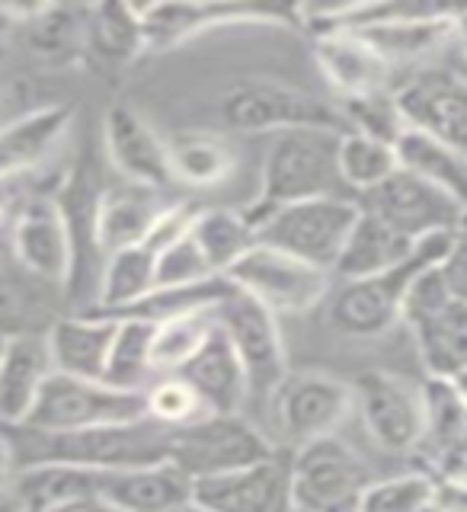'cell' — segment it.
<instances>
[{
	"label": "cell",
	"mask_w": 467,
	"mask_h": 512,
	"mask_svg": "<svg viewBox=\"0 0 467 512\" xmlns=\"http://www.w3.org/2000/svg\"><path fill=\"white\" fill-rule=\"evenodd\" d=\"M192 503L212 512H292V455L276 452L250 468L192 480Z\"/></svg>",
	"instance_id": "e0dca14e"
},
{
	"label": "cell",
	"mask_w": 467,
	"mask_h": 512,
	"mask_svg": "<svg viewBox=\"0 0 467 512\" xmlns=\"http://www.w3.org/2000/svg\"><path fill=\"white\" fill-rule=\"evenodd\" d=\"M42 512H119V509L100 500V496H87V500H71V503H61L52 509H42Z\"/></svg>",
	"instance_id": "681fc988"
},
{
	"label": "cell",
	"mask_w": 467,
	"mask_h": 512,
	"mask_svg": "<svg viewBox=\"0 0 467 512\" xmlns=\"http://www.w3.org/2000/svg\"><path fill=\"white\" fill-rule=\"evenodd\" d=\"M13 490L23 496L32 512L52 509L71 500H87L100 490V471L77 468V464H29L16 474Z\"/></svg>",
	"instance_id": "1f68e13d"
},
{
	"label": "cell",
	"mask_w": 467,
	"mask_h": 512,
	"mask_svg": "<svg viewBox=\"0 0 467 512\" xmlns=\"http://www.w3.org/2000/svg\"><path fill=\"white\" fill-rule=\"evenodd\" d=\"M372 480L362 455L340 436L292 448V512H359Z\"/></svg>",
	"instance_id": "ba28073f"
},
{
	"label": "cell",
	"mask_w": 467,
	"mask_h": 512,
	"mask_svg": "<svg viewBox=\"0 0 467 512\" xmlns=\"http://www.w3.org/2000/svg\"><path fill=\"white\" fill-rule=\"evenodd\" d=\"M279 452V445L266 439L244 416L208 413L189 426H176L170 432V461L192 480L231 474L266 461Z\"/></svg>",
	"instance_id": "30bf717a"
},
{
	"label": "cell",
	"mask_w": 467,
	"mask_h": 512,
	"mask_svg": "<svg viewBox=\"0 0 467 512\" xmlns=\"http://www.w3.org/2000/svg\"><path fill=\"white\" fill-rule=\"evenodd\" d=\"M144 416H148L144 391H125L109 381L52 372L23 426L36 432H84L135 423Z\"/></svg>",
	"instance_id": "277c9868"
},
{
	"label": "cell",
	"mask_w": 467,
	"mask_h": 512,
	"mask_svg": "<svg viewBox=\"0 0 467 512\" xmlns=\"http://www.w3.org/2000/svg\"><path fill=\"white\" fill-rule=\"evenodd\" d=\"M23 436V445L13 452L20 468L29 464H77L93 471H116V468H141V464L170 461V426H160L151 416L122 426H100L84 432H36L26 426H7Z\"/></svg>",
	"instance_id": "7a4b0ae2"
},
{
	"label": "cell",
	"mask_w": 467,
	"mask_h": 512,
	"mask_svg": "<svg viewBox=\"0 0 467 512\" xmlns=\"http://www.w3.org/2000/svg\"><path fill=\"white\" fill-rule=\"evenodd\" d=\"M442 276L448 288H452V295L467 301V221L461 224V231L452 240V250H448L442 263Z\"/></svg>",
	"instance_id": "f6af8a7d"
},
{
	"label": "cell",
	"mask_w": 467,
	"mask_h": 512,
	"mask_svg": "<svg viewBox=\"0 0 467 512\" xmlns=\"http://www.w3.org/2000/svg\"><path fill=\"white\" fill-rule=\"evenodd\" d=\"M400 170L397 148L388 141H378L372 135L343 132L340 141V180L352 192V199L378 189L388 176Z\"/></svg>",
	"instance_id": "8d00e7d4"
},
{
	"label": "cell",
	"mask_w": 467,
	"mask_h": 512,
	"mask_svg": "<svg viewBox=\"0 0 467 512\" xmlns=\"http://www.w3.org/2000/svg\"><path fill=\"white\" fill-rule=\"evenodd\" d=\"M400 324L413 330L416 352L429 378L452 381L467 368V301L452 295L442 266L413 282Z\"/></svg>",
	"instance_id": "8992f818"
},
{
	"label": "cell",
	"mask_w": 467,
	"mask_h": 512,
	"mask_svg": "<svg viewBox=\"0 0 467 512\" xmlns=\"http://www.w3.org/2000/svg\"><path fill=\"white\" fill-rule=\"evenodd\" d=\"M212 330H215V314H189V317L167 320V324H157L154 349H151L154 372L164 375L183 372L196 359V352L208 343Z\"/></svg>",
	"instance_id": "74e56055"
},
{
	"label": "cell",
	"mask_w": 467,
	"mask_h": 512,
	"mask_svg": "<svg viewBox=\"0 0 467 512\" xmlns=\"http://www.w3.org/2000/svg\"><path fill=\"white\" fill-rule=\"evenodd\" d=\"M314 58L340 100L394 93V68L356 32H333V36L314 39Z\"/></svg>",
	"instance_id": "7402d4cb"
},
{
	"label": "cell",
	"mask_w": 467,
	"mask_h": 512,
	"mask_svg": "<svg viewBox=\"0 0 467 512\" xmlns=\"http://www.w3.org/2000/svg\"><path fill=\"white\" fill-rule=\"evenodd\" d=\"M26 32L29 52L45 64H74L87 55V10L64 4H39L29 7L20 23Z\"/></svg>",
	"instance_id": "f546056e"
},
{
	"label": "cell",
	"mask_w": 467,
	"mask_h": 512,
	"mask_svg": "<svg viewBox=\"0 0 467 512\" xmlns=\"http://www.w3.org/2000/svg\"><path fill=\"white\" fill-rule=\"evenodd\" d=\"M269 400L282 439L292 448L324 436H336V429L356 410L352 384L327 372H317V368L288 372Z\"/></svg>",
	"instance_id": "5bb4252c"
},
{
	"label": "cell",
	"mask_w": 467,
	"mask_h": 512,
	"mask_svg": "<svg viewBox=\"0 0 467 512\" xmlns=\"http://www.w3.org/2000/svg\"><path fill=\"white\" fill-rule=\"evenodd\" d=\"M26 13H29V7H4L0 4V58H4V52H7V39H10L13 26H20L26 20Z\"/></svg>",
	"instance_id": "c3c4849f"
},
{
	"label": "cell",
	"mask_w": 467,
	"mask_h": 512,
	"mask_svg": "<svg viewBox=\"0 0 467 512\" xmlns=\"http://www.w3.org/2000/svg\"><path fill=\"white\" fill-rule=\"evenodd\" d=\"M71 122L74 109L68 103H45L10 122H0V183L16 180L52 157Z\"/></svg>",
	"instance_id": "cb8c5ba5"
},
{
	"label": "cell",
	"mask_w": 467,
	"mask_h": 512,
	"mask_svg": "<svg viewBox=\"0 0 467 512\" xmlns=\"http://www.w3.org/2000/svg\"><path fill=\"white\" fill-rule=\"evenodd\" d=\"M0 512H32L29 506H26V500L16 490H10V493H4L0 496Z\"/></svg>",
	"instance_id": "f5cc1de1"
},
{
	"label": "cell",
	"mask_w": 467,
	"mask_h": 512,
	"mask_svg": "<svg viewBox=\"0 0 467 512\" xmlns=\"http://www.w3.org/2000/svg\"><path fill=\"white\" fill-rule=\"evenodd\" d=\"M359 221V202L352 196H324L285 205L256 224V240L333 276L346 240Z\"/></svg>",
	"instance_id": "52a82bcc"
},
{
	"label": "cell",
	"mask_w": 467,
	"mask_h": 512,
	"mask_svg": "<svg viewBox=\"0 0 467 512\" xmlns=\"http://www.w3.org/2000/svg\"><path fill=\"white\" fill-rule=\"evenodd\" d=\"M436 512H467V484L461 477H439Z\"/></svg>",
	"instance_id": "bcb514c9"
},
{
	"label": "cell",
	"mask_w": 467,
	"mask_h": 512,
	"mask_svg": "<svg viewBox=\"0 0 467 512\" xmlns=\"http://www.w3.org/2000/svg\"><path fill=\"white\" fill-rule=\"evenodd\" d=\"M288 13L253 7V4H212V0H186V4H151L141 7L144 48L167 52L183 45L192 36L221 26H247V23H282Z\"/></svg>",
	"instance_id": "ffe728a7"
},
{
	"label": "cell",
	"mask_w": 467,
	"mask_h": 512,
	"mask_svg": "<svg viewBox=\"0 0 467 512\" xmlns=\"http://www.w3.org/2000/svg\"><path fill=\"white\" fill-rule=\"evenodd\" d=\"M116 336V320H103L93 314H61L45 330L52 365L61 375L74 378H106V362Z\"/></svg>",
	"instance_id": "484cf974"
},
{
	"label": "cell",
	"mask_w": 467,
	"mask_h": 512,
	"mask_svg": "<svg viewBox=\"0 0 467 512\" xmlns=\"http://www.w3.org/2000/svg\"><path fill=\"white\" fill-rule=\"evenodd\" d=\"M407 128L448 144L467 157V74L429 68L394 90Z\"/></svg>",
	"instance_id": "2e32d148"
},
{
	"label": "cell",
	"mask_w": 467,
	"mask_h": 512,
	"mask_svg": "<svg viewBox=\"0 0 467 512\" xmlns=\"http://www.w3.org/2000/svg\"><path fill=\"white\" fill-rule=\"evenodd\" d=\"M413 250H416L413 240L391 231L384 221H378L375 215H368L359 208V221H356V228H352L346 247L340 253V263H336V269H333V279L352 282V279L381 276V272H388V269L404 263Z\"/></svg>",
	"instance_id": "83f0119b"
},
{
	"label": "cell",
	"mask_w": 467,
	"mask_h": 512,
	"mask_svg": "<svg viewBox=\"0 0 467 512\" xmlns=\"http://www.w3.org/2000/svg\"><path fill=\"white\" fill-rule=\"evenodd\" d=\"M458 471H467V429H464V439H461V445H458V452H455V458H452V464L439 474V477H445V474H458Z\"/></svg>",
	"instance_id": "816d5d0a"
},
{
	"label": "cell",
	"mask_w": 467,
	"mask_h": 512,
	"mask_svg": "<svg viewBox=\"0 0 467 512\" xmlns=\"http://www.w3.org/2000/svg\"><path fill=\"white\" fill-rule=\"evenodd\" d=\"M212 314L215 324L231 340L240 365H244L250 394L269 400L288 375V362H285L288 356H285L279 317L269 308H263L260 301H253L250 295L237 292L234 285Z\"/></svg>",
	"instance_id": "9a60e30c"
},
{
	"label": "cell",
	"mask_w": 467,
	"mask_h": 512,
	"mask_svg": "<svg viewBox=\"0 0 467 512\" xmlns=\"http://www.w3.org/2000/svg\"><path fill=\"white\" fill-rule=\"evenodd\" d=\"M356 202L362 212L375 215L391 231L413 240V244L436 234H458L461 224L467 221V208L458 199L404 167Z\"/></svg>",
	"instance_id": "4fadbf2b"
},
{
	"label": "cell",
	"mask_w": 467,
	"mask_h": 512,
	"mask_svg": "<svg viewBox=\"0 0 467 512\" xmlns=\"http://www.w3.org/2000/svg\"><path fill=\"white\" fill-rule=\"evenodd\" d=\"M455 234H436L416 244V250L404 263L381 272V276L340 282V288L330 295V324L343 336H356V340H375L384 336L404 317V301L410 295L413 282L423 272L445 263L448 250H452Z\"/></svg>",
	"instance_id": "3957f363"
},
{
	"label": "cell",
	"mask_w": 467,
	"mask_h": 512,
	"mask_svg": "<svg viewBox=\"0 0 467 512\" xmlns=\"http://www.w3.org/2000/svg\"><path fill=\"white\" fill-rule=\"evenodd\" d=\"M199 212H202V205H196V202H173V205H164V212H160L157 221L151 224L144 247H148L154 256L164 253L170 244H176V240L186 237L192 231V224H196Z\"/></svg>",
	"instance_id": "ee69618b"
},
{
	"label": "cell",
	"mask_w": 467,
	"mask_h": 512,
	"mask_svg": "<svg viewBox=\"0 0 467 512\" xmlns=\"http://www.w3.org/2000/svg\"><path fill=\"white\" fill-rule=\"evenodd\" d=\"M0 221H4V199H0Z\"/></svg>",
	"instance_id": "9f6ffc18"
},
{
	"label": "cell",
	"mask_w": 467,
	"mask_h": 512,
	"mask_svg": "<svg viewBox=\"0 0 467 512\" xmlns=\"http://www.w3.org/2000/svg\"><path fill=\"white\" fill-rule=\"evenodd\" d=\"M439 477L432 471H407L372 480L359 512H436Z\"/></svg>",
	"instance_id": "f35d334b"
},
{
	"label": "cell",
	"mask_w": 467,
	"mask_h": 512,
	"mask_svg": "<svg viewBox=\"0 0 467 512\" xmlns=\"http://www.w3.org/2000/svg\"><path fill=\"white\" fill-rule=\"evenodd\" d=\"M148 416L157 420L160 426H189L208 416L205 404L199 400V394L189 388V381H183L180 375H167L154 381L148 391Z\"/></svg>",
	"instance_id": "b9f144b4"
},
{
	"label": "cell",
	"mask_w": 467,
	"mask_h": 512,
	"mask_svg": "<svg viewBox=\"0 0 467 512\" xmlns=\"http://www.w3.org/2000/svg\"><path fill=\"white\" fill-rule=\"evenodd\" d=\"M218 112L224 128L234 135H282L295 128H343L346 132L340 109L269 77H250L228 87Z\"/></svg>",
	"instance_id": "5b68a950"
},
{
	"label": "cell",
	"mask_w": 467,
	"mask_h": 512,
	"mask_svg": "<svg viewBox=\"0 0 467 512\" xmlns=\"http://www.w3.org/2000/svg\"><path fill=\"white\" fill-rule=\"evenodd\" d=\"M154 272H157V256L144 244L125 247L119 253L106 256L100 298H96V304L84 314H109V311L135 304L154 288Z\"/></svg>",
	"instance_id": "e575fe53"
},
{
	"label": "cell",
	"mask_w": 467,
	"mask_h": 512,
	"mask_svg": "<svg viewBox=\"0 0 467 512\" xmlns=\"http://www.w3.org/2000/svg\"><path fill=\"white\" fill-rule=\"evenodd\" d=\"M0 109H4V93H0Z\"/></svg>",
	"instance_id": "6f0895ef"
},
{
	"label": "cell",
	"mask_w": 467,
	"mask_h": 512,
	"mask_svg": "<svg viewBox=\"0 0 467 512\" xmlns=\"http://www.w3.org/2000/svg\"><path fill=\"white\" fill-rule=\"evenodd\" d=\"M16 474H20V461H16V452H13V442L7 436V429L0 426V496L13 490Z\"/></svg>",
	"instance_id": "7dc6e473"
},
{
	"label": "cell",
	"mask_w": 467,
	"mask_h": 512,
	"mask_svg": "<svg viewBox=\"0 0 467 512\" xmlns=\"http://www.w3.org/2000/svg\"><path fill=\"white\" fill-rule=\"evenodd\" d=\"M452 388H455V394L461 397V404L467 407V368H464V372H458V375L452 378Z\"/></svg>",
	"instance_id": "db71d44e"
},
{
	"label": "cell",
	"mask_w": 467,
	"mask_h": 512,
	"mask_svg": "<svg viewBox=\"0 0 467 512\" xmlns=\"http://www.w3.org/2000/svg\"><path fill=\"white\" fill-rule=\"evenodd\" d=\"M455 45L461 48L464 74H467V7H461V10H458V20H455Z\"/></svg>",
	"instance_id": "f907efd6"
},
{
	"label": "cell",
	"mask_w": 467,
	"mask_h": 512,
	"mask_svg": "<svg viewBox=\"0 0 467 512\" xmlns=\"http://www.w3.org/2000/svg\"><path fill=\"white\" fill-rule=\"evenodd\" d=\"M215 276L218 272L208 266V260L202 256L196 240H192V234L180 237L164 253H157L154 288L157 285H192V282H205V279H215Z\"/></svg>",
	"instance_id": "7bdbcfd3"
},
{
	"label": "cell",
	"mask_w": 467,
	"mask_h": 512,
	"mask_svg": "<svg viewBox=\"0 0 467 512\" xmlns=\"http://www.w3.org/2000/svg\"><path fill=\"white\" fill-rule=\"evenodd\" d=\"M154 324L144 320H116V336H112L106 378L109 384L125 391H148L151 388V349H154Z\"/></svg>",
	"instance_id": "d590c367"
},
{
	"label": "cell",
	"mask_w": 467,
	"mask_h": 512,
	"mask_svg": "<svg viewBox=\"0 0 467 512\" xmlns=\"http://www.w3.org/2000/svg\"><path fill=\"white\" fill-rule=\"evenodd\" d=\"M340 141L343 128H295L272 135L260 170V192L244 208L253 228L285 205L346 196L340 180Z\"/></svg>",
	"instance_id": "6da1fadb"
},
{
	"label": "cell",
	"mask_w": 467,
	"mask_h": 512,
	"mask_svg": "<svg viewBox=\"0 0 467 512\" xmlns=\"http://www.w3.org/2000/svg\"><path fill=\"white\" fill-rule=\"evenodd\" d=\"M96 496L119 512H183L192 506V477L173 461L100 471Z\"/></svg>",
	"instance_id": "44dd1931"
},
{
	"label": "cell",
	"mask_w": 467,
	"mask_h": 512,
	"mask_svg": "<svg viewBox=\"0 0 467 512\" xmlns=\"http://www.w3.org/2000/svg\"><path fill=\"white\" fill-rule=\"evenodd\" d=\"M87 52L100 55L106 64H128L144 48L141 7L132 4H100L87 7Z\"/></svg>",
	"instance_id": "d6a6232c"
},
{
	"label": "cell",
	"mask_w": 467,
	"mask_h": 512,
	"mask_svg": "<svg viewBox=\"0 0 467 512\" xmlns=\"http://www.w3.org/2000/svg\"><path fill=\"white\" fill-rule=\"evenodd\" d=\"M100 199L103 186L90 164H77L55 192L64 228H68L71 237V276L64 292H68L71 301H77L74 314L90 311L96 298H100L106 266V253L100 247Z\"/></svg>",
	"instance_id": "8fae6325"
},
{
	"label": "cell",
	"mask_w": 467,
	"mask_h": 512,
	"mask_svg": "<svg viewBox=\"0 0 467 512\" xmlns=\"http://www.w3.org/2000/svg\"><path fill=\"white\" fill-rule=\"evenodd\" d=\"M183 512H212V509H202V506H196V503H192V506H186Z\"/></svg>",
	"instance_id": "11a10c76"
},
{
	"label": "cell",
	"mask_w": 467,
	"mask_h": 512,
	"mask_svg": "<svg viewBox=\"0 0 467 512\" xmlns=\"http://www.w3.org/2000/svg\"><path fill=\"white\" fill-rule=\"evenodd\" d=\"M0 349H4V340H0Z\"/></svg>",
	"instance_id": "680465c9"
},
{
	"label": "cell",
	"mask_w": 467,
	"mask_h": 512,
	"mask_svg": "<svg viewBox=\"0 0 467 512\" xmlns=\"http://www.w3.org/2000/svg\"><path fill=\"white\" fill-rule=\"evenodd\" d=\"M164 212L160 192L135 183L106 186L100 199V247L106 256L148 240L151 224Z\"/></svg>",
	"instance_id": "4316f807"
},
{
	"label": "cell",
	"mask_w": 467,
	"mask_h": 512,
	"mask_svg": "<svg viewBox=\"0 0 467 512\" xmlns=\"http://www.w3.org/2000/svg\"><path fill=\"white\" fill-rule=\"evenodd\" d=\"M167 154L173 183L180 180L199 189L221 186L237 167V151L231 148V141L218 132H205V128H186V132L167 138Z\"/></svg>",
	"instance_id": "f1b7e54d"
},
{
	"label": "cell",
	"mask_w": 467,
	"mask_h": 512,
	"mask_svg": "<svg viewBox=\"0 0 467 512\" xmlns=\"http://www.w3.org/2000/svg\"><path fill=\"white\" fill-rule=\"evenodd\" d=\"M397 160L400 167L416 173L420 180L439 186L448 192L452 199H458L467 208V157L452 151L448 144L429 138L416 128H407L404 135L397 138Z\"/></svg>",
	"instance_id": "4dcf8cb0"
},
{
	"label": "cell",
	"mask_w": 467,
	"mask_h": 512,
	"mask_svg": "<svg viewBox=\"0 0 467 512\" xmlns=\"http://www.w3.org/2000/svg\"><path fill=\"white\" fill-rule=\"evenodd\" d=\"M103 148L109 164L116 167L122 183L164 189L173 183L167 138L157 135V128L141 116L135 106L112 103L103 116Z\"/></svg>",
	"instance_id": "ac0fdd59"
},
{
	"label": "cell",
	"mask_w": 467,
	"mask_h": 512,
	"mask_svg": "<svg viewBox=\"0 0 467 512\" xmlns=\"http://www.w3.org/2000/svg\"><path fill=\"white\" fill-rule=\"evenodd\" d=\"M340 116L346 132L372 135L378 141L397 144V138L407 132V122L400 116L394 93L359 96V100H340Z\"/></svg>",
	"instance_id": "ab89813d"
},
{
	"label": "cell",
	"mask_w": 467,
	"mask_h": 512,
	"mask_svg": "<svg viewBox=\"0 0 467 512\" xmlns=\"http://www.w3.org/2000/svg\"><path fill=\"white\" fill-rule=\"evenodd\" d=\"M10 253L16 266L48 285L64 288L71 276V237L61 208L52 199H29L10 228Z\"/></svg>",
	"instance_id": "d6986e66"
},
{
	"label": "cell",
	"mask_w": 467,
	"mask_h": 512,
	"mask_svg": "<svg viewBox=\"0 0 467 512\" xmlns=\"http://www.w3.org/2000/svg\"><path fill=\"white\" fill-rule=\"evenodd\" d=\"M48 327L52 324H45L36 292L23 279L0 269V340L23 333H45Z\"/></svg>",
	"instance_id": "60d3db41"
},
{
	"label": "cell",
	"mask_w": 467,
	"mask_h": 512,
	"mask_svg": "<svg viewBox=\"0 0 467 512\" xmlns=\"http://www.w3.org/2000/svg\"><path fill=\"white\" fill-rule=\"evenodd\" d=\"M176 375L189 381V388L199 394L208 413L234 416L244 410V400L250 397V381L244 365H240L231 340L224 336L218 324L212 336H208V343L196 352V359Z\"/></svg>",
	"instance_id": "d4e9b609"
},
{
	"label": "cell",
	"mask_w": 467,
	"mask_h": 512,
	"mask_svg": "<svg viewBox=\"0 0 467 512\" xmlns=\"http://www.w3.org/2000/svg\"><path fill=\"white\" fill-rule=\"evenodd\" d=\"M228 279L237 292L250 295L269 308L276 317L282 314H308L324 304L333 292V276L311 263L282 253L269 244H256L228 269Z\"/></svg>",
	"instance_id": "9c48e42d"
},
{
	"label": "cell",
	"mask_w": 467,
	"mask_h": 512,
	"mask_svg": "<svg viewBox=\"0 0 467 512\" xmlns=\"http://www.w3.org/2000/svg\"><path fill=\"white\" fill-rule=\"evenodd\" d=\"M189 234L218 276H228V269L256 244V228L244 208H202Z\"/></svg>",
	"instance_id": "836d02e7"
},
{
	"label": "cell",
	"mask_w": 467,
	"mask_h": 512,
	"mask_svg": "<svg viewBox=\"0 0 467 512\" xmlns=\"http://www.w3.org/2000/svg\"><path fill=\"white\" fill-rule=\"evenodd\" d=\"M52 352L45 333L10 336L0 349V426H23L52 378Z\"/></svg>",
	"instance_id": "603a6c76"
},
{
	"label": "cell",
	"mask_w": 467,
	"mask_h": 512,
	"mask_svg": "<svg viewBox=\"0 0 467 512\" xmlns=\"http://www.w3.org/2000/svg\"><path fill=\"white\" fill-rule=\"evenodd\" d=\"M352 384L356 413L378 448L391 455L420 452L426 439V394L394 372H362Z\"/></svg>",
	"instance_id": "7c38bea8"
}]
</instances>
